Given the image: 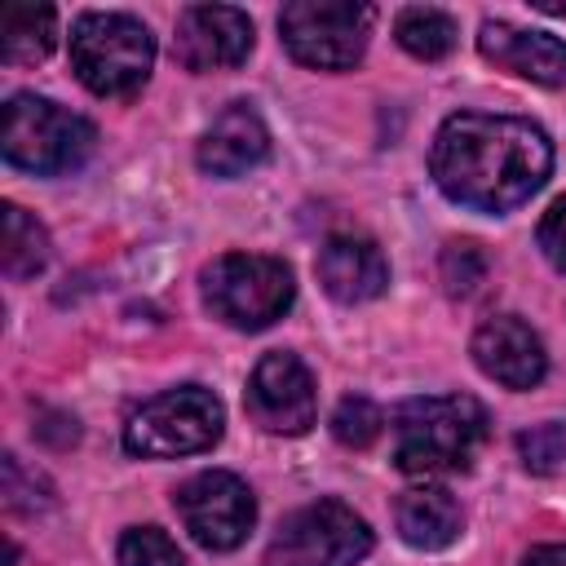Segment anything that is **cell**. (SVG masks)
<instances>
[{"mask_svg":"<svg viewBox=\"0 0 566 566\" xmlns=\"http://www.w3.org/2000/svg\"><path fill=\"white\" fill-rule=\"evenodd\" d=\"M553 168V142L539 124L517 115H482L460 111L447 115L433 150L429 172L438 190L473 212H513L522 208Z\"/></svg>","mask_w":566,"mask_h":566,"instance_id":"obj_1","label":"cell"},{"mask_svg":"<svg viewBox=\"0 0 566 566\" xmlns=\"http://www.w3.org/2000/svg\"><path fill=\"white\" fill-rule=\"evenodd\" d=\"M486 442V407L469 394L411 398L394 411V464L402 473H460Z\"/></svg>","mask_w":566,"mask_h":566,"instance_id":"obj_2","label":"cell"},{"mask_svg":"<svg viewBox=\"0 0 566 566\" xmlns=\"http://www.w3.org/2000/svg\"><path fill=\"white\" fill-rule=\"evenodd\" d=\"M155 35L133 13H80L71 27V71L97 97H133L150 80Z\"/></svg>","mask_w":566,"mask_h":566,"instance_id":"obj_3","label":"cell"},{"mask_svg":"<svg viewBox=\"0 0 566 566\" xmlns=\"http://www.w3.org/2000/svg\"><path fill=\"white\" fill-rule=\"evenodd\" d=\"M93 142H97V128L49 97L13 93L4 102L0 150L13 168H27L35 177H62L93 155Z\"/></svg>","mask_w":566,"mask_h":566,"instance_id":"obj_4","label":"cell"},{"mask_svg":"<svg viewBox=\"0 0 566 566\" xmlns=\"http://www.w3.org/2000/svg\"><path fill=\"white\" fill-rule=\"evenodd\" d=\"M199 292L203 305L212 310V318H221L226 327L239 332H261L274 318L287 314L296 283L287 261L265 256V252H226L217 261L203 265L199 274Z\"/></svg>","mask_w":566,"mask_h":566,"instance_id":"obj_5","label":"cell"},{"mask_svg":"<svg viewBox=\"0 0 566 566\" xmlns=\"http://www.w3.org/2000/svg\"><path fill=\"white\" fill-rule=\"evenodd\" d=\"M226 429L221 398L203 385H177L142 402L124 424V447L146 460H172L208 451Z\"/></svg>","mask_w":566,"mask_h":566,"instance_id":"obj_6","label":"cell"},{"mask_svg":"<svg viewBox=\"0 0 566 566\" xmlns=\"http://www.w3.org/2000/svg\"><path fill=\"white\" fill-rule=\"evenodd\" d=\"M376 9L354 0H292L279 13L287 53L314 71H349L367 53Z\"/></svg>","mask_w":566,"mask_h":566,"instance_id":"obj_7","label":"cell"},{"mask_svg":"<svg viewBox=\"0 0 566 566\" xmlns=\"http://www.w3.org/2000/svg\"><path fill=\"white\" fill-rule=\"evenodd\" d=\"M371 553V526L345 500H314L283 517L270 566H354Z\"/></svg>","mask_w":566,"mask_h":566,"instance_id":"obj_8","label":"cell"},{"mask_svg":"<svg viewBox=\"0 0 566 566\" xmlns=\"http://www.w3.org/2000/svg\"><path fill=\"white\" fill-rule=\"evenodd\" d=\"M172 504H177V517L190 531V539L212 553L239 548L256 522V500H252L248 482L226 469H203V473L186 478L177 486Z\"/></svg>","mask_w":566,"mask_h":566,"instance_id":"obj_9","label":"cell"},{"mask_svg":"<svg viewBox=\"0 0 566 566\" xmlns=\"http://www.w3.org/2000/svg\"><path fill=\"white\" fill-rule=\"evenodd\" d=\"M248 416L265 433H287V438L305 433L318 416V394H314L310 367L287 349L265 354L248 376Z\"/></svg>","mask_w":566,"mask_h":566,"instance_id":"obj_10","label":"cell"},{"mask_svg":"<svg viewBox=\"0 0 566 566\" xmlns=\"http://www.w3.org/2000/svg\"><path fill=\"white\" fill-rule=\"evenodd\" d=\"M172 53L186 71H230L252 53V18L230 4H190L177 18Z\"/></svg>","mask_w":566,"mask_h":566,"instance_id":"obj_11","label":"cell"},{"mask_svg":"<svg viewBox=\"0 0 566 566\" xmlns=\"http://www.w3.org/2000/svg\"><path fill=\"white\" fill-rule=\"evenodd\" d=\"M473 363L504 389H531L548 371L544 340L513 314H495L473 332Z\"/></svg>","mask_w":566,"mask_h":566,"instance_id":"obj_12","label":"cell"},{"mask_svg":"<svg viewBox=\"0 0 566 566\" xmlns=\"http://www.w3.org/2000/svg\"><path fill=\"white\" fill-rule=\"evenodd\" d=\"M314 274L323 283V292L340 305H363V301H371L389 287V261L363 234H332L318 248Z\"/></svg>","mask_w":566,"mask_h":566,"instance_id":"obj_13","label":"cell"},{"mask_svg":"<svg viewBox=\"0 0 566 566\" xmlns=\"http://www.w3.org/2000/svg\"><path fill=\"white\" fill-rule=\"evenodd\" d=\"M265 155H270V133H265V119L256 115V106H248V102H230L208 124V133L199 137V150H195L199 168L212 177H239V172L256 168Z\"/></svg>","mask_w":566,"mask_h":566,"instance_id":"obj_14","label":"cell"},{"mask_svg":"<svg viewBox=\"0 0 566 566\" xmlns=\"http://www.w3.org/2000/svg\"><path fill=\"white\" fill-rule=\"evenodd\" d=\"M478 53L522 80L535 84H566V44L548 31H522L513 22H482Z\"/></svg>","mask_w":566,"mask_h":566,"instance_id":"obj_15","label":"cell"},{"mask_svg":"<svg viewBox=\"0 0 566 566\" xmlns=\"http://www.w3.org/2000/svg\"><path fill=\"white\" fill-rule=\"evenodd\" d=\"M394 522H398V535L420 548V553H438L447 544H455L464 517H460V504L442 491V486H411L398 495V509H394Z\"/></svg>","mask_w":566,"mask_h":566,"instance_id":"obj_16","label":"cell"},{"mask_svg":"<svg viewBox=\"0 0 566 566\" xmlns=\"http://www.w3.org/2000/svg\"><path fill=\"white\" fill-rule=\"evenodd\" d=\"M57 44V13L49 4H9L0 18V57L9 66H31Z\"/></svg>","mask_w":566,"mask_h":566,"instance_id":"obj_17","label":"cell"},{"mask_svg":"<svg viewBox=\"0 0 566 566\" xmlns=\"http://www.w3.org/2000/svg\"><path fill=\"white\" fill-rule=\"evenodd\" d=\"M0 212H4V234H0V265H4V274L9 279L40 274L44 261H49V234H44V226L27 208H18V203H4Z\"/></svg>","mask_w":566,"mask_h":566,"instance_id":"obj_18","label":"cell"},{"mask_svg":"<svg viewBox=\"0 0 566 566\" xmlns=\"http://www.w3.org/2000/svg\"><path fill=\"white\" fill-rule=\"evenodd\" d=\"M394 35L411 57L438 62V57H447L455 49V18L442 13V9H429V4H411V9L398 13Z\"/></svg>","mask_w":566,"mask_h":566,"instance_id":"obj_19","label":"cell"},{"mask_svg":"<svg viewBox=\"0 0 566 566\" xmlns=\"http://www.w3.org/2000/svg\"><path fill=\"white\" fill-rule=\"evenodd\" d=\"M380 429H385V416H380V407H376L371 398H363V394L340 398L336 411H332V438H336L340 447H349V451L371 447V442L380 438Z\"/></svg>","mask_w":566,"mask_h":566,"instance_id":"obj_20","label":"cell"},{"mask_svg":"<svg viewBox=\"0 0 566 566\" xmlns=\"http://www.w3.org/2000/svg\"><path fill=\"white\" fill-rule=\"evenodd\" d=\"M115 562L119 566H186L177 539L159 526H133L119 535V548H115Z\"/></svg>","mask_w":566,"mask_h":566,"instance_id":"obj_21","label":"cell"},{"mask_svg":"<svg viewBox=\"0 0 566 566\" xmlns=\"http://www.w3.org/2000/svg\"><path fill=\"white\" fill-rule=\"evenodd\" d=\"M517 451H522V464L531 473H562L566 469V424L548 420V424L517 433Z\"/></svg>","mask_w":566,"mask_h":566,"instance_id":"obj_22","label":"cell"},{"mask_svg":"<svg viewBox=\"0 0 566 566\" xmlns=\"http://www.w3.org/2000/svg\"><path fill=\"white\" fill-rule=\"evenodd\" d=\"M482 279H486V256L473 243H451L442 252V283L451 296H473Z\"/></svg>","mask_w":566,"mask_h":566,"instance_id":"obj_23","label":"cell"},{"mask_svg":"<svg viewBox=\"0 0 566 566\" xmlns=\"http://www.w3.org/2000/svg\"><path fill=\"white\" fill-rule=\"evenodd\" d=\"M539 252L548 256L553 270L566 274V195H562V199L544 212V221H539Z\"/></svg>","mask_w":566,"mask_h":566,"instance_id":"obj_24","label":"cell"},{"mask_svg":"<svg viewBox=\"0 0 566 566\" xmlns=\"http://www.w3.org/2000/svg\"><path fill=\"white\" fill-rule=\"evenodd\" d=\"M522 566H566V544H539L526 553Z\"/></svg>","mask_w":566,"mask_h":566,"instance_id":"obj_25","label":"cell"}]
</instances>
